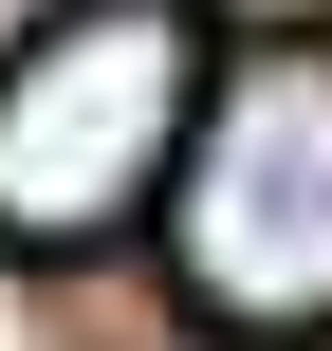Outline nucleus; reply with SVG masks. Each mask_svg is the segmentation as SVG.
<instances>
[{"label":"nucleus","instance_id":"f257e3e1","mask_svg":"<svg viewBox=\"0 0 332 351\" xmlns=\"http://www.w3.org/2000/svg\"><path fill=\"white\" fill-rule=\"evenodd\" d=\"M203 19L185 0H74L0 56V259H92L148 222L203 148Z\"/></svg>","mask_w":332,"mask_h":351},{"label":"nucleus","instance_id":"7ed1b4c3","mask_svg":"<svg viewBox=\"0 0 332 351\" xmlns=\"http://www.w3.org/2000/svg\"><path fill=\"white\" fill-rule=\"evenodd\" d=\"M240 37H332V0H222Z\"/></svg>","mask_w":332,"mask_h":351},{"label":"nucleus","instance_id":"f03ea898","mask_svg":"<svg viewBox=\"0 0 332 351\" xmlns=\"http://www.w3.org/2000/svg\"><path fill=\"white\" fill-rule=\"evenodd\" d=\"M166 278L240 351L332 333V37H259L203 93V148L166 185Z\"/></svg>","mask_w":332,"mask_h":351},{"label":"nucleus","instance_id":"20e7f679","mask_svg":"<svg viewBox=\"0 0 332 351\" xmlns=\"http://www.w3.org/2000/svg\"><path fill=\"white\" fill-rule=\"evenodd\" d=\"M37 19H74V0H0V56H18V37H37Z\"/></svg>","mask_w":332,"mask_h":351}]
</instances>
